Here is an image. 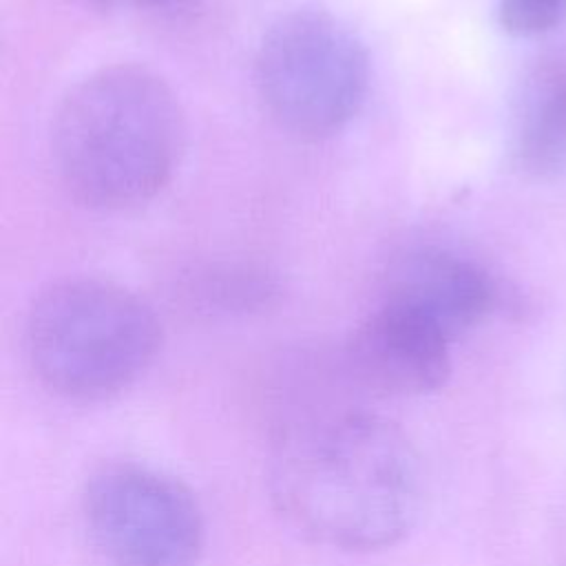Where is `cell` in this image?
I'll return each mask as SVG.
<instances>
[{
  "instance_id": "8992f818",
  "label": "cell",
  "mask_w": 566,
  "mask_h": 566,
  "mask_svg": "<svg viewBox=\"0 0 566 566\" xmlns=\"http://www.w3.org/2000/svg\"><path fill=\"white\" fill-rule=\"evenodd\" d=\"M451 338L427 318L380 301L349 340L358 378L389 396H422L451 374Z\"/></svg>"
},
{
  "instance_id": "ba28073f",
  "label": "cell",
  "mask_w": 566,
  "mask_h": 566,
  "mask_svg": "<svg viewBox=\"0 0 566 566\" xmlns=\"http://www.w3.org/2000/svg\"><path fill=\"white\" fill-rule=\"evenodd\" d=\"M511 153L515 166L533 177L566 170V64L537 62L520 84L513 108Z\"/></svg>"
},
{
  "instance_id": "7a4b0ae2",
  "label": "cell",
  "mask_w": 566,
  "mask_h": 566,
  "mask_svg": "<svg viewBox=\"0 0 566 566\" xmlns=\"http://www.w3.org/2000/svg\"><path fill=\"white\" fill-rule=\"evenodd\" d=\"M186 117L175 91L139 64L102 66L57 104L51 155L64 190L95 210L155 199L179 168Z\"/></svg>"
},
{
  "instance_id": "9c48e42d",
  "label": "cell",
  "mask_w": 566,
  "mask_h": 566,
  "mask_svg": "<svg viewBox=\"0 0 566 566\" xmlns=\"http://www.w3.org/2000/svg\"><path fill=\"white\" fill-rule=\"evenodd\" d=\"M497 18L511 35H542L566 18V0H497Z\"/></svg>"
},
{
  "instance_id": "5b68a950",
  "label": "cell",
  "mask_w": 566,
  "mask_h": 566,
  "mask_svg": "<svg viewBox=\"0 0 566 566\" xmlns=\"http://www.w3.org/2000/svg\"><path fill=\"white\" fill-rule=\"evenodd\" d=\"M82 506L95 546L113 566H195L201 557L206 524L195 495L153 467L102 464Z\"/></svg>"
},
{
  "instance_id": "6da1fadb",
  "label": "cell",
  "mask_w": 566,
  "mask_h": 566,
  "mask_svg": "<svg viewBox=\"0 0 566 566\" xmlns=\"http://www.w3.org/2000/svg\"><path fill=\"white\" fill-rule=\"evenodd\" d=\"M270 495L305 537L343 551H378L413 526L422 497L416 447L371 413L310 422L272 455Z\"/></svg>"
},
{
  "instance_id": "277c9868",
  "label": "cell",
  "mask_w": 566,
  "mask_h": 566,
  "mask_svg": "<svg viewBox=\"0 0 566 566\" xmlns=\"http://www.w3.org/2000/svg\"><path fill=\"white\" fill-rule=\"evenodd\" d=\"M254 82L268 115L290 135L323 139L363 106L369 55L358 35L323 9L281 15L254 57Z\"/></svg>"
},
{
  "instance_id": "52a82bcc",
  "label": "cell",
  "mask_w": 566,
  "mask_h": 566,
  "mask_svg": "<svg viewBox=\"0 0 566 566\" xmlns=\"http://www.w3.org/2000/svg\"><path fill=\"white\" fill-rule=\"evenodd\" d=\"M495 283L471 259L442 248L400 256L385 276L382 301L405 307L451 340L482 323L495 307Z\"/></svg>"
},
{
  "instance_id": "30bf717a",
  "label": "cell",
  "mask_w": 566,
  "mask_h": 566,
  "mask_svg": "<svg viewBox=\"0 0 566 566\" xmlns=\"http://www.w3.org/2000/svg\"><path fill=\"white\" fill-rule=\"evenodd\" d=\"M99 4H128L137 9H150V11H172L184 7L190 0H93Z\"/></svg>"
},
{
  "instance_id": "3957f363",
  "label": "cell",
  "mask_w": 566,
  "mask_h": 566,
  "mask_svg": "<svg viewBox=\"0 0 566 566\" xmlns=\"http://www.w3.org/2000/svg\"><path fill=\"white\" fill-rule=\"evenodd\" d=\"M27 356L38 380L75 402L108 400L153 365L161 325L133 290L99 276L49 283L27 316Z\"/></svg>"
}]
</instances>
